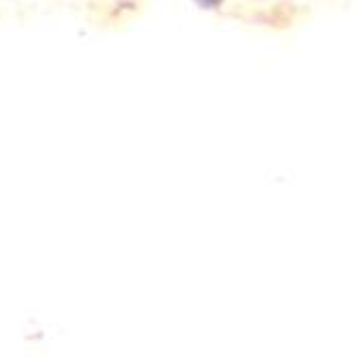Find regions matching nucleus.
I'll list each match as a JSON object with an SVG mask.
<instances>
[{"label": "nucleus", "instance_id": "1", "mask_svg": "<svg viewBox=\"0 0 357 357\" xmlns=\"http://www.w3.org/2000/svg\"><path fill=\"white\" fill-rule=\"evenodd\" d=\"M218 3H222V0H197V5H202V7H206V9H212V7H216Z\"/></svg>", "mask_w": 357, "mask_h": 357}]
</instances>
